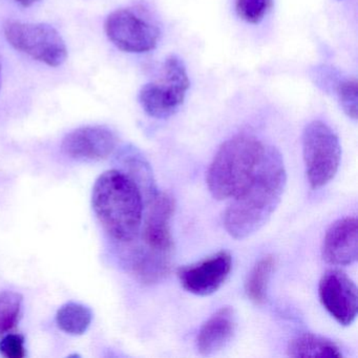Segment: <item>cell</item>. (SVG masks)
I'll return each instance as SVG.
<instances>
[{
  "label": "cell",
  "mask_w": 358,
  "mask_h": 358,
  "mask_svg": "<svg viewBox=\"0 0 358 358\" xmlns=\"http://www.w3.org/2000/svg\"><path fill=\"white\" fill-rule=\"evenodd\" d=\"M288 355L291 357H343L341 349L330 339L312 333L299 335L289 343Z\"/></svg>",
  "instance_id": "5bb4252c"
},
{
  "label": "cell",
  "mask_w": 358,
  "mask_h": 358,
  "mask_svg": "<svg viewBox=\"0 0 358 358\" xmlns=\"http://www.w3.org/2000/svg\"><path fill=\"white\" fill-rule=\"evenodd\" d=\"M275 267V259L272 255H266L259 259L248 274L245 282L247 296L257 305L265 303L267 296L268 284Z\"/></svg>",
  "instance_id": "9a60e30c"
},
{
  "label": "cell",
  "mask_w": 358,
  "mask_h": 358,
  "mask_svg": "<svg viewBox=\"0 0 358 358\" xmlns=\"http://www.w3.org/2000/svg\"><path fill=\"white\" fill-rule=\"evenodd\" d=\"M0 75H1V68H0Z\"/></svg>",
  "instance_id": "7402d4cb"
},
{
  "label": "cell",
  "mask_w": 358,
  "mask_h": 358,
  "mask_svg": "<svg viewBox=\"0 0 358 358\" xmlns=\"http://www.w3.org/2000/svg\"><path fill=\"white\" fill-rule=\"evenodd\" d=\"M273 0H236L238 17L251 24H257L267 15Z\"/></svg>",
  "instance_id": "ac0fdd59"
},
{
  "label": "cell",
  "mask_w": 358,
  "mask_h": 358,
  "mask_svg": "<svg viewBox=\"0 0 358 358\" xmlns=\"http://www.w3.org/2000/svg\"><path fill=\"white\" fill-rule=\"evenodd\" d=\"M232 257L227 251H220L211 257L178 270L181 286L187 292L207 296L217 292L231 272Z\"/></svg>",
  "instance_id": "9c48e42d"
},
{
  "label": "cell",
  "mask_w": 358,
  "mask_h": 358,
  "mask_svg": "<svg viewBox=\"0 0 358 358\" xmlns=\"http://www.w3.org/2000/svg\"><path fill=\"white\" fill-rule=\"evenodd\" d=\"M266 148L252 136L227 140L217 150L207 171V185L213 198L226 200L238 196L257 173Z\"/></svg>",
  "instance_id": "3957f363"
},
{
  "label": "cell",
  "mask_w": 358,
  "mask_h": 358,
  "mask_svg": "<svg viewBox=\"0 0 358 358\" xmlns=\"http://www.w3.org/2000/svg\"><path fill=\"white\" fill-rule=\"evenodd\" d=\"M189 85L184 62L178 56H169L163 64L160 80L142 87L139 93L140 104L144 112L152 118H169L184 103Z\"/></svg>",
  "instance_id": "5b68a950"
},
{
  "label": "cell",
  "mask_w": 358,
  "mask_h": 358,
  "mask_svg": "<svg viewBox=\"0 0 358 358\" xmlns=\"http://www.w3.org/2000/svg\"><path fill=\"white\" fill-rule=\"evenodd\" d=\"M93 320L91 308L83 303L70 301L62 306L56 314V322L64 332L71 335H83Z\"/></svg>",
  "instance_id": "2e32d148"
},
{
  "label": "cell",
  "mask_w": 358,
  "mask_h": 358,
  "mask_svg": "<svg viewBox=\"0 0 358 358\" xmlns=\"http://www.w3.org/2000/svg\"><path fill=\"white\" fill-rule=\"evenodd\" d=\"M137 182L123 171L102 173L93 188L92 206L106 234L117 242H134L143 223L144 202Z\"/></svg>",
  "instance_id": "7a4b0ae2"
},
{
  "label": "cell",
  "mask_w": 358,
  "mask_h": 358,
  "mask_svg": "<svg viewBox=\"0 0 358 358\" xmlns=\"http://www.w3.org/2000/svg\"><path fill=\"white\" fill-rule=\"evenodd\" d=\"M320 303L328 313L343 326H350L358 312L357 287L341 270H329L318 285Z\"/></svg>",
  "instance_id": "ba28073f"
},
{
  "label": "cell",
  "mask_w": 358,
  "mask_h": 358,
  "mask_svg": "<svg viewBox=\"0 0 358 358\" xmlns=\"http://www.w3.org/2000/svg\"><path fill=\"white\" fill-rule=\"evenodd\" d=\"M0 354L8 358H24L26 356L24 337L7 333L0 339Z\"/></svg>",
  "instance_id": "ffe728a7"
},
{
  "label": "cell",
  "mask_w": 358,
  "mask_h": 358,
  "mask_svg": "<svg viewBox=\"0 0 358 358\" xmlns=\"http://www.w3.org/2000/svg\"><path fill=\"white\" fill-rule=\"evenodd\" d=\"M24 297L14 291L0 292V336L13 330L22 316Z\"/></svg>",
  "instance_id": "e0dca14e"
},
{
  "label": "cell",
  "mask_w": 358,
  "mask_h": 358,
  "mask_svg": "<svg viewBox=\"0 0 358 358\" xmlns=\"http://www.w3.org/2000/svg\"><path fill=\"white\" fill-rule=\"evenodd\" d=\"M116 134L106 127L90 125L74 129L64 137L62 150L77 161H101L110 157L117 146Z\"/></svg>",
  "instance_id": "8fae6325"
},
{
  "label": "cell",
  "mask_w": 358,
  "mask_h": 358,
  "mask_svg": "<svg viewBox=\"0 0 358 358\" xmlns=\"http://www.w3.org/2000/svg\"><path fill=\"white\" fill-rule=\"evenodd\" d=\"M339 104L349 118L356 120L358 114V83L355 79L343 80L336 87Z\"/></svg>",
  "instance_id": "d6986e66"
},
{
  "label": "cell",
  "mask_w": 358,
  "mask_h": 358,
  "mask_svg": "<svg viewBox=\"0 0 358 358\" xmlns=\"http://www.w3.org/2000/svg\"><path fill=\"white\" fill-rule=\"evenodd\" d=\"M14 1H16V3H20V5H22V7H31V6L34 5V3H36L38 0H14Z\"/></svg>",
  "instance_id": "44dd1931"
},
{
  "label": "cell",
  "mask_w": 358,
  "mask_h": 358,
  "mask_svg": "<svg viewBox=\"0 0 358 358\" xmlns=\"http://www.w3.org/2000/svg\"><path fill=\"white\" fill-rule=\"evenodd\" d=\"M322 257L334 266L352 265L358 257V222L356 217H343L331 225L322 246Z\"/></svg>",
  "instance_id": "7c38bea8"
},
{
  "label": "cell",
  "mask_w": 358,
  "mask_h": 358,
  "mask_svg": "<svg viewBox=\"0 0 358 358\" xmlns=\"http://www.w3.org/2000/svg\"><path fill=\"white\" fill-rule=\"evenodd\" d=\"M148 210L142 224V246L164 255H173V240L171 219L175 211V201L164 192H154L148 196Z\"/></svg>",
  "instance_id": "30bf717a"
},
{
  "label": "cell",
  "mask_w": 358,
  "mask_h": 358,
  "mask_svg": "<svg viewBox=\"0 0 358 358\" xmlns=\"http://www.w3.org/2000/svg\"><path fill=\"white\" fill-rule=\"evenodd\" d=\"M5 36L14 49L51 68L62 66L68 57L64 38L50 24L8 22Z\"/></svg>",
  "instance_id": "8992f818"
},
{
  "label": "cell",
  "mask_w": 358,
  "mask_h": 358,
  "mask_svg": "<svg viewBox=\"0 0 358 358\" xmlns=\"http://www.w3.org/2000/svg\"><path fill=\"white\" fill-rule=\"evenodd\" d=\"M108 39L121 51L148 53L158 45L160 31L131 10L121 9L108 16L104 24Z\"/></svg>",
  "instance_id": "52a82bcc"
},
{
  "label": "cell",
  "mask_w": 358,
  "mask_h": 358,
  "mask_svg": "<svg viewBox=\"0 0 358 358\" xmlns=\"http://www.w3.org/2000/svg\"><path fill=\"white\" fill-rule=\"evenodd\" d=\"M236 330V316L231 307L217 310L201 327L196 348L202 355H213L226 347Z\"/></svg>",
  "instance_id": "4fadbf2b"
},
{
  "label": "cell",
  "mask_w": 358,
  "mask_h": 358,
  "mask_svg": "<svg viewBox=\"0 0 358 358\" xmlns=\"http://www.w3.org/2000/svg\"><path fill=\"white\" fill-rule=\"evenodd\" d=\"M286 184L282 155L276 148H266L257 173L226 210L224 226L228 234L242 240L259 231L278 208Z\"/></svg>",
  "instance_id": "6da1fadb"
},
{
  "label": "cell",
  "mask_w": 358,
  "mask_h": 358,
  "mask_svg": "<svg viewBox=\"0 0 358 358\" xmlns=\"http://www.w3.org/2000/svg\"><path fill=\"white\" fill-rule=\"evenodd\" d=\"M303 154L308 181L314 189L327 185L338 171L341 142L322 121H312L303 129Z\"/></svg>",
  "instance_id": "277c9868"
}]
</instances>
